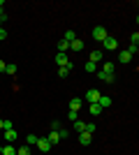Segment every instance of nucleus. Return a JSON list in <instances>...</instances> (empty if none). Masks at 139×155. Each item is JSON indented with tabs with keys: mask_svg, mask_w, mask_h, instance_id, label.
Here are the masks:
<instances>
[{
	"mask_svg": "<svg viewBox=\"0 0 139 155\" xmlns=\"http://www.w3.org/2000/svg\"><path fill=\"white\" fill-rule=\"evenodd\" d=\"M0 155H16V148L9 146V143H7V146H0Z\"/></svg>",
	"mask_w": 139,
	"mask_h": 155,
	"instance_id": "9b49d317",
	"label": "nucleus"
},
{
	"mask_svg": "<svg viewBox=\"0 0 139 155\" xmlns=\"http://www.w3.org/2000/svg\"><path fill=\"white\" fill-rule=\"evenodd\" d=\"M16 155H33L30 153V146H21V148L16 150Z\"/></svg>",
	"mask_w": 139,
	"mask_h": 155,
	"instance_id": "b1692460",
	"label": "nucleus"
},
{
	"mask_svg": "<svg viewBox=\"0 0 139 155\" xmlns=\"http://www.w3.org/2000/svg\"><path fill=\"white\" fill-rule=\"evenodd\" d=\"M5 65H7L5 60H0V72H5Z\"/></svg>",
	"mask_w": 139,
	"mask_h": 155,
	"instance_id": "7c9ffc66",
	"label": "nucleus"
},
{
	"mask_svg": "<svg viewBox=\"0 0 139 155\" xmlns=\"http://www.w3.org/2000/svg\"><path fill=\"white\" fill-rule=\"evenodd\" d=\"M100 95H102V93H98V88H91V91H86V100L91 104H95L100 100Z\"/></svg>",
	"mask_w": 139,
	"mask_h": 155,
	"instance_id": "39448f33",
	"label": "nucleus"
},
{
	"mask_svg": "<svg viewBox=\"0 0 139 155\" xmlns=\"http://www.w3.org/2000/svg\"><path fill=\"white\" fill-rule=\"evenodd\" d=\"M102 46H104L107 51H116V49H118V39L116 37H107L104 42H102Z\"/></svg>",
	"mask_w": 139,
	"mask_h": 155,
	"instance_id": "f03ea898",
	"label": "nucleus"
},
{
	"mask_svg": "<svg viewBox=\"0 0 139 155\" xmlns=\"http://www.w3.org/2000/svg\"><path fill=\"white\" fill-rule=\"evenodd\" d=\"M16 130H5V139H7V143H12V141H16Z\"/></svg>",
	"mask_w": 139,
	"mask_h": 155,
	"instance_id": "f8f14e48",
	"label": "nucleus"
},
{
	"mask_svg": "<svg viewBox=\"0 0 139 155\" xmlns=\"http://www.w3.org/2000/svg\"><path fill=\"white\" fill-rule=\"evenodd\" d=\"M74 130H77V134H79V132H86V123H84V120H74Z\"/></svg>",
	"mask_w": 139,
	"mask_h": 155,
	"instance_id": "f3484780",
	"label": "nucleus"
},
{
	"mask_svg": "<svg viewBox=\"0 0 139 155\" xmlns=\"http://www.w3.org/2000/svg\"><path fill=\"white\" fill-rule=\"evenodd\" d=\"M79 109H81V100H79V97L70 100V111H77V114H79Z\"/></svg>",
	"mask_w": 139,
	"mask_h": 155,
	"instance_id": "ddd939ff",
	"label": "nucleus"
},
{
	"mask_svg": "<svg viewBox=\"0 0 139 155\" xmlns=\"http://www.w3.org/2000/svg\"><path fill=\"white\" fill-rule=\"evenodd\" d=\"M107 37H109V32H107L104 26H95V28H93V39H95V42H100V44H102Z\"/></svg>",
	"mask_w": 139,
	"mask_h": 155,
	"instance_id": "f257e3e1",
	"label": "nucleus"
},
{
	"mask_svg": "<svg viewBox=\"0 0 139 155\" xmlns=\"http://www.w3.org/2000/svg\"><path fill=\"white\" fill-rule=\"evenodd\" d=\"M70 70H72V67H58V77H60V79L70 77Z\"/></svg>",
	"mask_w": 139,
	"mask_h": 155,
	"instance_id": "6ab92c4d",
	"label": "nucleus"
},
{
	"mask_svg": "<svg viewBox=\"0 0 139 155\" xmlns=\"http://www.w3.org/2000/svg\"><path fill=\"white\" fill-rule=\"evenodd\" d=\"M91 114H93V116H100V114H102V107H100L98 102H95V104H91Z\"/></svg>",
	"mask_w": 139,
	"mask_h": 155,
	"instance_id": "aec40b11",
	"label": "nucleus"
},
{
	"mask_svg": "<svg viewBox=\"0 0 139 155\" xmlns=\"http://www.w3.org/2000/svg\"><path fill=\"white\" fill-rule=\"evenodd\" d=\"M46 139H49V143H51V146H53V143H58V141H60V134H58V130H51V134L46 137Z\"/></svg>",
	"mask_w": 139,
	"mask_h": 155,
	"instance_id": "4468645a",
	"label": "nucleus"
},
{
	"mask_svg": "<svg viewBox=\"0 0 139 155\" xmlns=\"http://www.w3.org/2000/svg\"><path fill=\"white\" fill-rule=\"evenodd\" d=\"M118 63H132V56H130L127 51H121L118 53Z\"/></svg>",
	"mask_w": 139,
	"mask_h": 155,
	"instance_id": "2eb2a0df",
	"label": "nucleus"
},
{
	"mask_svg": "<svg viewBox=\"0 0 139 155\" xmlns=\"http://www.w3.org/2000/svg\"><path fill=\"white\" fill-rule=\"evenodd\" d=\"M37 148H40L42 153H49V150H51V143H49L46 137H37Z\"/></svg>",
	"mask_w": 139,
	"mask_h": 155,
	"instance_id": "7ed1b4c3",
	"label": "nucleus"
},
{
	"mask_svg": "<svg viewBox=\"0 0 139 155\" xmlns=\"http://www.w3.org/2000/svg\"><path fill=\"white\" fill-rule=\"evenodd\" d=\"M111 102H114V100H111L109 95H100V100H98V104L102 107V109H107V107H111Z\"/></svg>",
	"mask_w": 139,
	"mask_h": 155,
	"instance_id": "1a4fd4ad",
	"label": "nucleus"
},
{
	"mask_svg": "<svg viewBox=\"0 0 139 155\" xmlns=\"http://www.w3.org/2000/svg\"><path fill=\"white\" fill-rule=\"evenodd\" d=\"M2 26H5V21H2V19H0V28H2Z\"/></svg>",
	"mask_w": 139,
	"mask_h": 155,
	"instance_id": "473e14b6",
	"label": "nucleus"
},
{
	"mask_svg": "<svg viewBox=\"0 0 139 155\" xmlns=\"http://www.w3.org/2000/svg\"><path fill=\"white\" fill-rule=\"evenodd\" d=\"M33 143H37V137H35V134H28L26 137V146H33Z\"/></svg>",
	"mask_w": 139,
	"mask_h": 155,
	"instance_id": "393cba45",
	"label": "nucleus"
},
{
	"mask_svg": "<svg viewBox=\"0 0 139 155\" xmlns=\"http://www.w3.org/2000/svg\"><path fill=\"white\" fill-rule=\"evenodd\" d=\"M91 141H93V134H91V132H79V143H81V146H88Z\"/></svg>",
	"mask_w": 139,
	"mask_h": 155,
	"instance_id": "423d86ee",
	"label": "nucleus"
},
{
	"mask_svg": "<svg viewBox=\"0 0 139 155\" xmlns=\"http://www.w3.org/2000/svg\"><path fill=\"white\" fill-rule=\"evenodd\" d=\"M102 56H104V53H102V49H95V51H91V63H100V60H102Z\"/></svg>",
	"mask_w": 139,
	"mask_h": 155,
	"instance_id": "9d476101",
	"label": "nucleus"
},
{
	"mask_svg": "<svg viewBox=\"0 0 139 155\" xmlns=\"http://www.w3.org/2000/svg\"><path fill=\"white\" fill-rule=\"evenodd\" d=\"M2 120H5V118H0V130H2Z\"/></svg>",
	"mask_w": 139,
	"mask_h": 155,
	"instance_id": "2f4dec72",
	"label": "nucleus"
},
{
	"mask_svg": "<svg viewBox=\"0 0 139 155\" xmlns=\"http://www.w3.org/2000/svg\"><path fill=\"white\" fill-rule=\"evenodd\" d=\"M86 132H91V134H93V132H95V123H86Z\"/></svg>",
	"mask_w": 139,
	"mask_h": 155,
	"instance_id": "c85d7f7f",
	"label": "nucleus"
},
{
	"mask_svg": "<svg viewBox=\"0 0 139 155\" xmlns=\"http://www.w3.org/2000/svg\"><path fill=\"white\" fill-rule=\"evenodd\" d=\"M130 44L139 46V35H137V32H132V37H130Z\"/></svg>",
	"mask_w": 139,
	"mask_h": 155,
	"instance_id": "a878e982",
	"label": "nucleus"
},
{
	"mask_svg": "<svg viewBox=\"0 0 139 155\" xmlns=\"http://www.w3.org/2000/svg\"><path fill=\"white\" fill-rule=\"evenodd\" d=\"M56 63H58V67H72V63H70V58H67V53H58V56H56Z\"/></svg>",
	"mask_w": 139,
	"mask_h": 155,
	"instance_id": "20e7f679",
	"label": "nucleus"
},
{
	"mask_svg": "<svg viewBox=\"0 0 139 155\" xmlns=\"http://www.w3.org/2000/svg\"><path fill=\"white\" fill-rule=\"evenodd\" d=\"M2 130H14L12 120H2Z\"/></svg>",
	"mask_w": 139,
	"mask_h": 155,
	"instance_id": "bb28decb",
	"label": "nucleus"
},
{
	"mask_svg": "<svg viewBox=\"0 0 139 155\" xmlns=\"http://www.w3.org/2000/svg\"><path fill=\"white\" fill-rule=\"evenodd\" d=\"M63 39L70 44V42H74V39H77V32H74V30H65V37H63Z\"/></svg>",
	"mask_w": 139,
	"mask_h": 155,
	"instance_id": "dca6fc26",
	"label": "nucleus"
},
{
	"mask_svg": "<svg viewBox=\"0 0 139 155\" xmlns=\"http://www.w3.org/2000/svg\"><path fill=\"white\" fill-rule=\"evenodd\" d=\"M114 70H116L114 63H104V67H102V72H107V74H114Z\"/></svg>",
	"mask_w": 139,
	"mask_h": 155,
	"instance_id": "4be33fe9",
	"label": "nucleus"
},
{
	"mask_svg": "<svg viewBox=\"0 0 139 155\" xmlns=\"http://www.w3.org/2000/svg\"><path fill=\"white\" fill-rule=\"evenodd\" d=\"M67 118H70V120H79V114H77V111H70V114H67Z\"/></svg>",
	"mask_w": 139,
	"mask_h": 155,
	"instance_id": "cd10ccee",
	"label": "nucleus"
},
{
	"mask_svg": "<svg viewBox=\"0 0 139 155\" xmlns=\"http://www.w3.org/2000/svg\"><path fill=\"white\" fill-rule=\"evenodd\" d=\"M2 39H7V30L5 28H0V42H2Z\"/></svg>",
	"mask_w": 139,
	"mask_h": 155,
	"instance_id": "c756f323",
	"label": "nucleus"
},
{
	"mask_svg": "<svg viewBox=\"0 0 139 155\" xmlns=\"http://www.w3.org/2000/svg\"><path fill=\"white\" fill-rule=\"evenodd\" d=\"M84 70H86V72H88V74H93V72L98 70V65H95V63H91V60H88V63H86V65H84Z\"/></svg>",
	"mask_w": 139,
	"mask_h": 155,
	"instance_id": "412c9836",
	"label": "nucleus"
},
{
	"mask_svg": "<svg viewBox=\"0 0 139 155\" xmlns=\"http://www.w3.org/2000/svg\"><path fill=\"white\" fill-rule=\"evenodd\" d=\"M5 72H7V74H16V65H14V63H7L5 65Z\"/></svg>",
	"mask_w": 139,
	"mask_h": 155,
	"instance_id": "5701e85b",
	"label": "nucleus"
},
{
	"mask_svg": "<svg viewBox=\"0 0 139 155\" xmlns=\"http://www.w3.org/2000/svg\"><path fill=\"white\" fill-rule=\"evenodd\" d=\"M98 79L104 81V84H114V81H116V77H114V74H107V72H98Z\"/></svg>",
	"mask_w": 139,
	"mask_h": 155,
	"instance_id": "0eeeda50",
	"label": "nucleus"
},
{
	"mask_svg": "<svg viewBox=\"0 0 139 155\" xmlns=\"http://www.w3.org/2000/svg\"><path fill=\"white\" fill-rule=\"evenodd\" d=\"M67 49H70V44H67L65 39H60L58 42V53H67Z\"/></svg>",
	"mask_w": 139,
	"mask_h": 155,
	"instance_id": "a211bd4d",
	"label": "nucleus"
},
{
	"mask_svg": "<svg viewBox=\"0 0 139 155\" xmlns=\"http://www.w3.org/2000/svg\"><path fill=\"white\" fill-rule=\"evenodd\" d=\"M84 46H86V44H84V42H81L79 37L74 39V42H70V49H72V51H77V53H79V51H84Z\"/></svg>",
	"mask_w": 139,
	"mask_h": 155,
	"instance_id": "6e6552de",
	"label": "nucleus"
}]
</instances>
